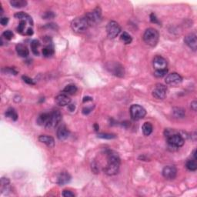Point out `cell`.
Instances as JSON below:
<instances>
[{"mask_svg":"<svg viewBox=\"0 0 197 197\" xmlns=\"http://www.w3.org/2000/svg\"><path fill=\"white\" fill-rule=\"evenodd\" d=\"M13 32L10 30H5V32L2 33V37H4L5 40H11L13 38Z\"/></svg>","mask_w":197,"mask_h":197,"instance_id":"cell-34","label":"cell"},{"mask_svg":"<svg viewBox=\"0 0 197 197\" xmlns=\"http://www.w3.org/2000/svg\"><path fill=\"white\" fill-rule=\"evenodd\" d=\"M191 108L193 111H196V108H197V102L196 101H193V102H191Z\"/></svg>","mask_w":197,"mask_h":197,"instance_id":"cell-43","label":"cell"},{"mask_svg":"<svg viewBox=\"0 0 197 197\" xmlns=\"http://www.w3.org/2000/svg\"><path fill=\"white\" fill-rule=\"evenodd\" d=\"M39 140L43 143L46 144L49 148H52L55 146V140L51 136H46V135H42L39 137Z\"/></svg>","mask_w":197,"mask_h":197,"instance_id":"cell-15","label":"cell"},{"mask_svg":"<svg viewBox=\"0 0 197 197\" xmlns=\"http://www.w3.org/2000/svg\"><path fill=\"white\" fill-rule=\"evenodd\" d=\"M2 72L4 73H9L12 74V75H16L18 73V70H16L15 68L13 67H7V68H3L2 69Z\"/></svg>","mask_w":197,"mask_h":197,"instance_id":"cell-33","label":"cell"},{"mask_svg":"<svg viewBox=\"0 0 197 197\" xmlns=\"http://www.w3.org/2000/svg\"><path fill=\"white\" fill-rule=\"evenodd\" d=\"M94 127H95L96 131H98V129H99V125H97V124H95V125H94Z\"/></svg>","mask_w":197,"mask_h":197,"instance_id":"cell-47","label":"cell"},{"mask_svg":"<svg viewBox=\"0 0 197 197\" xmlns=\"http://www.w3.org/2000/svg\"><path fill=\"white\" fill-rule=\"evenodd\" d=\"M55 101H56V102L59 106H68L69 104L70 103V102H71V99H70V98L66 94H60V95L57 96L56 97Z\"/></svg>","mask_w":197,"mask_h":197,"instance_id":"cell-14","label":"cell"},{"mask_svg":"<svg viewBox=\"0 0 197 197\" xmlns=\"http://www.w3.org/2000/svg\"><path fill=\"white\" fill-rule=\"evenodd\" d=\"M177 169L174 166H167L163 169V176L168 180H172L176 177Z\"/></svg>","mask_w":197,"mask_h":197,"instance_id":"cell-11","label":"cell"},{"mask_svg":"<svg viewBox=\"0 0 197 197\" xmlns=\"http://www.w3.org/2000/svg\"><path fill=\"white\" fill-rule=\"evenodd\" d=\"M90 25V23H89L87 19L86 18V16L75 19L71 23V27H72V30L75 32H77V33L85 32L86 29H88Z\"/></svg>","mask_w":197,"mask_h":197,"instance_id":"cell-3","label":"cell"},{"mask_svg":"<svg viewBox=\"0 0 197 197\" xmlns=\"http://www.w3.org/2000/svg\"><path fill=\"white\" fill-rule=\"evenodd\" d=\"M10 4L14 8H22L26 6L27 2L25 0H12Z\"/></svg>","mask_w":197,"mask_h":197,"instance_id":"cell-24","label":"cell"},{"mask_svg":"<svg viewBox=\"0 0 197 197\" xmlns=\"http://www.w3.org/2000/svg\"><path fill=\"white\" fill-rule=\"evenodd\" d=\"M54 54V48L52 46L49 45L43 49V55L45 57H49Z\"/></svg>","mask_w":197,"mask_h":197,"instance_id":"cell-25","label":"cell"},{"mask_svg":"<svg viewBox=\"0 0 197 197\" xmlns=\"http://www.w3.org/2000/svg\"><path fill=\"white\" fill-rule=\"evenodd\" d=\"M25 24H26V22L25 21H23V20H21V21H20L19 25L17 27V31H18L19 33H22V32L25 30Z\"/></svg>","mask_w":197,"mask_h":197,"instance_id":"cell-35","label":"cell"},{"mask_svg":"<svg viewBox=\"0 0 197 197\" xmlns=\"http://www.w3.org/2000/svg\"><path fill=\"white\" fill-rule=\"evenodd\" d=\"M40 46V43L38 40H33V41L31 43V49H32V52L35 54V55H39V51H38V49Z\"/></svg>","mask_w":197,"mask_h":197,"instance_id":"cell-27","label":"cell"},{"mask_svg":"<svg viewBox=\"0 0 197 197\" xmlns=\"http://www.w3.org/2000/svg\"><path fill=\"white\" fill-rule=\"evenodd\" d=\"M167 94V88L163 84H157L152 90V96L157 99H165Z\"/></svg>","mask_w":197,"mask_h":197,"instance_id":"cell-10","label":"cell"},{"mask_svg":"<svg viewBox=\"0 0 197 197\" xmlns=\"http://www.w3.org/2000/svg\"><path fill=\"white\" fill-rule=\"evenodd\" d=\"M54 16H55V15H54L52 12H47V13H46L45 14L43 15V18H44L45 19H49L54 18Z\"/></svg>","mask_w":197,"mask_h":197,"instance_id":"cell-36","label":"cell"},{"mask_svg":"<svg viewBox=\"0 0 197 197\" xmlns=\"http://www.w3.org/2000/svg\"><path fill=\"white\" fill-rule=\"evenodd\" d=\"M160 35L156 29L153 28H149L145 31L143 35V40L148 46H156L159 41Z\"/></svg>","mask_w":197,"mask_h":197,"instance_id":"cell-2","label":"cell"},{"mask_svg":"<svg viewBox=\"0 0 197 197\" xmlns=\"http://www.w3.org/2000/svg\"><path fill=\"white\" fill-rule=\"evenodd\" d=\"M120 158L116 152L109 151L107 153V165L104 168V172L108 176H114L119 172Z\"/></svg>","mask_w":197,"mask_h":197,"instance_id":"cell-1","label":"cell"},{"mask_svg":"<svg viewBox=\"0 0 197 197\" xmlns=\"http://www.w3.org/2000/svg\"><path fill=\"white\" fill-rule=\"evenodd\" d=\"M70 180H71V176H70L69 174L66 172H63L58 177L57 183L59 186H63V185H66L69 183Z\"/></svg>","mask_w":197,"mask_h":197,"instance_id":"cell-17","label":"cell"},{"mask_svg":"<svg viewBox=\"0 0 197 197\" xmlns=\"http://www.w3.org/2000/svg\"><path fill=\"white\" fill-rule=\"evenodd\" d=\"M22 79H23V81L25 82V83H26L27 84H29V85H34V82H33V80H32L31 78L28 77V76H25V75H23L22 76Z\"/></svg>","mask_w":197,"mask_h":197,"instance_id":"cell-38","label":"cell"},{"mask_svg":"<svg viewBox=\"0 0 197 197\" xmlns=\"http://www.w3.org/2000/svg\"><path fill=\"white\" fill-rule=\"evenodd\" d=\"M167 73H168V69H167L166 68V69H164L155 70L154 75L157 78H162V77H164L165 75H166Z\"/></svg>","mask_w":197,"mask_h":197,"instance_id":"cell-31","label":"cell"},{"mask_svg":"<svg viewBox=\"0 0 197 197\" xmlns=\"http://www.w3.org/2000/svg\"><path fill=\"white\" fill-rule=\"evenodd\" d=\"M76 92H77V87L75 85L72 84L66 86L63 90L64 94H66V95H74Z\"/></svg>","mask_w":197,"mask_h":197,"instance_id":"cell-21","label":"cell"},{"mask_svg":"<svg viewBox=\"0 0 197 197\" xmlns=\"http://www.w3.org/2000/svg\"><path fill=\"white\" fill-rule=\"evenodd\" d=\"M166 83L169 86H177L180 85L183 82V78L181 75H179L176 72H172V73L169 74L165 79Z\"/></svg>","mask_w":197,"mask_h":197,"instance_id":"cell-9","label":"cell"},{"mask_svg":"<svg viewBox=\"0 0 197 197\" xmlns=\"http://www.w3.org/2000/svg\"><path fill=\"white\" fill-rule=\"evenodd\" d=\"M62 119V115L59 111H53L49 113L48 122L45 127L46 129H54Z\"/></svg>","mask_w":197,"mask_h":197,"instance_id":"cell-7","label":"cell"},{"mask_svg":"<svg viewBox=\"0 0 197 197\" xmlns=\"http://www.w3.org/2000/svg\"><path fill=\"white\" fill-rule=\"evenodd\" d=\"M186 166L190 171H196L197 169V164L195 160H189L187 161Z\"/></svg>","mask_w":197,"mask_h":197,"instance_id":"cell-28","label":"cell"},{"mask_svg":"<svg viewBox=\"0 0 197 197\" xmlns=\"http://www.w3.org/2000/svg\"><path fill=\"white\" fill-rule=\"evenodd\" d=\"M121 40L123 41V43L125 44H129V43H132V37L129 34H128L126 32H124L122 35H121Z\"/></svg>","mask_w":197,"mask_h":197,"instance_id":"cell-29","label":"cell"},{"mask_svg":"<svg viewBox=\"0 0 197 197\" xmlns=\"http://www.w3.org/2000/svg\"><path fill=\"white\" fill-rule=\"evenodd\" d=\"M69 136V131L66 126H60L57 130V137L59 140H66Z\"/></svg>","mask_w":197,"mask_h":197,"instance_id":"cell-16","label":"cell"},{"mask_svg":"<svg viewBox=\"0 0 197 197\" xmlns=\"http://www.w3.org/2000/svg\"><path fill=\"white\" fill-rule=\"evenodd\" d=\"M185 43L190 47L191 49L193 51L196 50L197 49V39L196 36L194 33H191V34L187 35L184 39Z\"/></svg>","mask_w":197,"mask_h":197,"instance_id":"cell-12","label":"cell"},{"mask_svg":"<svg viewBox=\"0 0 197 197\" xmlns=\"http://www.w3.org/2000/svg\"><path fill=\"white\" fill-rule=\"evenodd\" d=\"M112 72L115 75L119 76V77H122L124 75V69L121 65L116 63L113 66H111Z\"/></svg>","mask_w":197,"mask_h":197,"instance_id":"cell-19","label":"cell"},{"mask_svg":"<svg viewBox=\"0 0 197 197\" xmlns=\"http://www.w3.org/2000/svg\"><path fill=\"white\" fill-rule=\"evenodd\" d=\"M142 129H143V133L144 136H148L152 133L153 127H152V125L150 123V122H146L143 124Z\"/></svg>","mask_w":197,"mask_h":197,"instance_id":"cell-22","label":"cell"},{"mask_svg":"<svg viewBox=\"0 0 197 197\" xmlns=\"http://www.w3.org/2000/svg\"><path fill=\"white\" fill-rule=\"evenodd\" d=\"M86 18L88 20L90 25H96L102 19V11L99 7L94 9L93 10L90 11L86 13Z\"/></svg>","mask_w":197,"mask_h":197,"instance_id":"cell-4","label":"cell"},{"mask_svg":"<svg viewBox=\"0 0 197 197\" xmlns=\"http://www.w3.org/2000/svg\"><path fill=\"white\" fill-rule=\"evenodd\" d=\"M15 17H16V19H20V21H21V20H23V21H25L26 22L30 24L31 25H33V21H32V19L31 18V16H29V15L23 13V12L17 13L16 15H15Z\"/></svg>","mask_w":197,"mask_h":197,"instance_id":"cell-20","label":"cell"},{"mask_svg":"<svg viewBox=\"0 0 197 197\" xmlns=\"http://www.w3.org/2000/svg\"><path fill=\"white\" fill-rule=\"evenodd\" d=\"M49 117V113H43L38 117L37 122L39 125H44L46 126L47 122H48Z\"/></svg>","mask_w":197,"mask_h":197,"instance_id":"cell-23","label":"cell"},{"mask_svg":"<svg viewBox=\"0 0 197 197\" xmlns=\"http://www.w3.org/2000/svg\"><path fill=\"white\" fill-rule=\"evenodd\" d=\"M168 143L172 147H181L184 145L185 140L181 135L177 133H174L169 136L166 137Z\"/></svg>","mask_w":197,"mask_h":197,"instance_id":"cell-8","label":"cell"},{"mask_svg":"<svg viewBox=\"0 0 197 197\" xmlns=\"http://www.w3.org/2000/svg\"><path fill=\"white\" fill-rule=\"evenodd\" d=\"M5 116L9 117V118L12 119L13 120H16L18 118V115L16 113V112L15 111V109L13 108H9L8 109L6 113H5Z\"/></svg>","mask_w":197,"mask_h":197,"instance_id":"cell-26","label":"cell"},{"mask_svg":"<svg viewBox=\"0 0 197 197\" xmlns=\"http://www.w3.org/2000/svg\"><path fill=\"white\" fill-rule=\"evenodd\" d=\"M153 66L155 70L164 69L167 68V61L162 56H156L153 59Z\"/></svg>","mask_w":197,"mask_h":197,"instance_id":"cell-13","label":"cell"},{"mask_svg":"<svg viewBox=\"0 0 197 197\" xmlns=\"http://www.w3.org/2000/svg\"><path fill=\"white\" fill-rule=\"evenodd\" d=\"M8 22H9V19L7 17H2L1 20H0V23L2 25H7Z\"/></svg>","mask_w":197,"mask_h":197,"instance_id":"cell-41","label":"cell"},{"mask_svg":"<svg viewBox=\"0 0 197 197\" xmlns=\"http://www.w3.org/2000/svg\"><path fill=\"white\" fill-rule=\"evenodd\" d=\"M75 106H74L73 104H69L68 105V109H69V111L73 112L75 110Z\"/></svg>","mask_w":197,"mask_h":197,"instance_id":"cell-45","label":"cell"},{"mask_svg":"<svg viewBox=\"0 0 197 197\" xmlns=\"http://www.w3.org/2000/svg\"><path fill=\"white\" fill-rule=\"evenodd\" d=\"M150 20H151V22H152V23L160 24V22H159L158 19L156 18V16H155V14H153V13H152V14L150 15Z\"/></svg>","mask_w":197,"mask_h":197,"instance_id":"cell-39","label":"cell"},{"mask_svg":"<svg viewBox=\"0 0 197 197\" xmlns=\"http://www.w3.org/2000/svg\"><path fill=\"white\" fill-rule=\"evenodd\" d=\"M25 34L28 35V36H32L33 34V30L31 28H29V29H27V31L25 32Z\"/></svg>","mask_w":197,"mask_h":197,"instance_id":"cell-44","label":"cell"},{"mask_svg":"<svg viewBox=\"0 0 197 197\" xmlns=\"http://www.w3.org/2000/svg\"><path fill=\"white\" fill-rule=\"evenodd\" d=\"M121 32V27L116 22L111 21L106 25V32L109 39H114L117 37Z\"/></svg>","mask_w":197,"mask_h":197,"instance_id":"cell-6","label":"cell"},{"mask_svg":"<svg viewBox=\"0 0 197 197\" xmlns=\"http://www.w3.org/2000/svg\"><path fill=\"white\" fill-rule=\"evenodd\" d=\"M129 112H130L131 117L134 120L142 119L146 115V109L140 105H137V104H134L133 106H131Z\"/></svg>","mask_w":197,"mask_h":197,"instance_id":"cell-5","label":"cell"},{"mask_svg":"<svg viewBox=\"0 0 197 197\" xmlns=\"http://www.w3.org/2000/svg\"><path fill=\"white\" fill-rule=\"evenodd\" d=\"M91 111H92V108L86 107V108H84V109H83V113L85 115H88Z\"/></svg>","mask_w":197,"mask_h":197,"instance_id":"cell-42","label":"cell"},{"mask_svg":"<svg viewBox=\"0 0 197 197\" xmlns=\"http://www.w3.org/2000/svg\"><path fill=\"white\" fill-rule=\"evenodd\" d=\"M63 196L64 197H74L75 194L69 190H64L63 192Z\"/></svg>","mask_w":197,"mask_h":197,"instance_id":"cell-37","label":"cell"},{"mask_svg":"<svg viewBox=\"0 0 197 197\" xmlns=\"http://www.w3.org/2000/svg\"><path fill=\"white\" fill-rule=\"evenodd\" d=\"M16 49L17 54L19 56H21V57H27V56H29V49L23 44H18V45L16 46Z\"/></svg>","mask_w":197,"mask_h":197,"instance_id":"cell-18","label":"cell"},{"mask_svg":"<svg viewBox=\"0 0 197 197\" xmlns=\"http://www.w3.org/2000/svg\"><path fill=\"white\" fill-rule=\"evenodd\" d=\"M99 138L106 139V140H112V139L116 138V136L114 134H111V133H99L98 134Z\"/></svg>","mask_w":197,"mask_h":197,"instance_id":"cell-32","label":"cell"},{"mask_svg":"<svg viewBox=\"0 0 197 197\" xmlns=\"http://www.w3.org/2000/svg\"><path fill=\"white\" fill-rule=\"evenodd\" d=\"M173 114L177 118H183L185 116L184 109H183L182 108H174Z\"/></svg>","mask_w":197,"mask_h":197,"instance_id":"cell-30","label":"cell"},{"mask_svg":"<svg viewBox=\"0 0 197 197\" xmlns=\"http://www.w3.org/2000/svg\"><path fill=\"white\" fill-rule=\"evenodd\" d=\"M92 170L95 173H98V172L99 171V169L98 165H97L96 163H93V164H92Z\"/></svg>","mask_w":197,"mask_h":197,"instance_id":"cell-40","label":"cell"},{"mask_svg":"<svg viewBox=\"0 0 197 197\" xmlns=\"http://www.w3.org/2000/svg\"><path fill=\"white\" fill-rule=\"evenodd\" d=\"M92 100H93V98H92V97H90V96L84 97V99H83V102H89V101H92Z\"/></svg>","mask_w":197,"mask_h":197,"instance_id":"cell-46","label":"cell"}]
</instances>
